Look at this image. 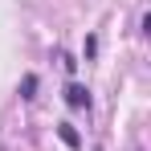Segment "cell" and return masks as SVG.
Wrapping results in <instances>:
<instances>
[{
    "instance_id": "cell-1",
    "label": "cell",
    "mask_w": 151,
    "mask_h": 151,
    "mask_svg": "<svg viewBox=\"0 0 151 151\" xmlns=\"http://www.w3.org/2000/svg\"><path fill=\"white\" fill-rule=\"evenodd\" d=\"M65 102H70L74 110H90V94H86L82 86H65Z\"/></svg>"
},
{
    "instance_id": "cell-2",
    "label": "cell",
    "mask_w": 151,
    "mask_h": 151,
    "mask_svg": "<svg viewBox=\"0 0 151 151\" xmlns=\"http://www.w3.org/2000/svg\"><path fill=\"white\" fill-rule=\"evenodd\" d=\"M61 139H65L70 147H78V135H74V127H70V123H61Z\"/></svg>"
}]
</instances>
